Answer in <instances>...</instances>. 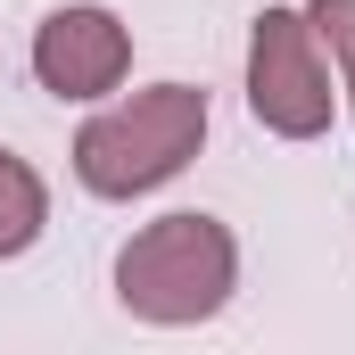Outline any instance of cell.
Masks as SVG:
<instances>
[{"instance_id": "obj_2", "label": "cell", "mask_w": 355, "mask_h": 355, "mask_svg": "<svg viewBox=\"0 0 355 355\" xmlns=\"http://www.w3.org/2000/svg\"><path fill=\"white\" fill-rule=\"evenodd\" d=\"M207 141V91L198 83H149L116 107H99L75 132V174L91 198H141L174 182Z\"/></svg>"}, {"instance_id": "obj_4", "label": "cell", "mask_w": 355, "mask_h": 355, "mask_svg": "<svg viewBox=\"0 0 355 355\" xmlns=\"http://www.w3.org/2000/svg\"><path fill=\"white\" fill-rule=\"evenodd\" d=\"M132 67V25L99 0H75V8H50L33 25V83L50 99H107Z\"/></svg>"}, {"instance_id": "obj_3", "label": "cell", "mask_w": 355, "mask_h": 355, "mask_svg": "<svg viewBox=\"0 0 355 355\" xmlns=\"http://www.w3.org/2000/svg\"><path fill=\"white\" fill-rule=\"evenodd\" d=\"M248 116L281 141H314L331 124V67L314 50L306 8H265L248 25Z\"/></svg>"}, {"instance_id": "obj_5", "label": "cell", "mask_w": 355, "mask_h": 355, "mask_svg": "<svg viewBox=\"0 0 355 355\" xmlns=\"http://www.w3.org/2000/svg\"><path fill=\"white\" fill-rule=\"evenodd\" d=\"M42 223H50L42 174H33L17 149H0V257H25V248L42 240Z\"/></svg>"}, {"instance_id": "obj_6", "label": "cell", "mask_w": 355, "mask_h": 355, "mask_svg": "<svg viewBox=\"0 0 355 355\" xmlns=\"http://www.w3.org/2000/svg\"><path fill=\"white\" fill-rule=\"evenodd\" d=\"M306 25H314V42H331L339 91H347V116H355V0H306Z\"/></svg>"}, {"instance_id": "obj_1", "label": "cell", "mask_w": 355, "mask_h": 355, "mask_svg": "<svg viewBox=\"0 0 355 355\" xmlns=\"http://www.w3.org/2000/svg\"><path fill=\"white\" fill-rule=\"evenodd\" d=\"M240 289V240L232 223L182 207V215H157L124 240L116 257V297L124 314L157 322V331H190V322H215Z\"/></svg>"}]
</instances>
